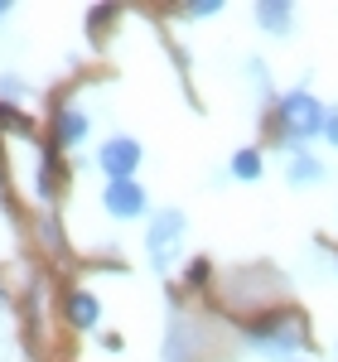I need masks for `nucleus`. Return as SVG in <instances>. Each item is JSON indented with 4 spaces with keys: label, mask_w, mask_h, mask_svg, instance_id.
I'll return each mask as SVG.
<instances>
[{
    "label": "nucleus",
    "mask_w": 338,
    "mask_h": 362,
    "mask_svg": "<svg viewBox=\"0 0 338 362\" xmlns=\"http://www.w3.org/2000/svg\"><path fill=\"white\" fill-rule=\"evenodd\" d=\"M184 232L189 218L179 208H155L150 223H145V256H150V271H174L179 266V251H184Z\"/></svg>",
    "instance_id": "1"
},
{
    "label": "nucleus",
    "mask_w": 338,
    "mask_h": 362,
    "mask_svg": "<svg viewBox=\"0 0 338 362\" xmlns=\"http://www.w3.org/2000/svg\"><path fill=\"white\" fill-rule=\"evenodd\" d=\"M324 112H329V107H319L305 87L285 92L281 107H276V126H281L285 145H305V140H314L319 131H324Z\"/></svg>",
    "instance_id": "2"
},
{
    "label": "nucleus",
    "mask_w": 338,
    "mask_h": 362,
    "mask_svg": "<svg viewBox=\"0 0 338 362\" xmlns=\"http://www.w3.org/2000/svg\"><path fill=\"white\" fill-rule=\"evenodd\" d=\"M247 343H252L256 353H266V358H295V348L305 343V329H300L295 314H266L247 334Z\"/></svg>",
    "instance_id": "3"
},
{
    "label": "nucleus",
    "mask_w": 338,
    "mask_h": 362,
    "mask_svg": "<svg viewBox=\"0 0 338 362\" xmlns=\"http://www.w3.org/2000/svg\"><path fill=\"white\" fill-rule=\"evenodd\" d=\"M141 160H145V150H141V140H131V136H107L102 150H97V165L107 174V184L131 179V174L141 169Z\"/></svg>",
    "instance_id": "4"
},
{
    "label": "nucleus",
    "mask_w": 338,
    "mask_h": 362,
    "mask_svg": "<svg viewBox=\"0 0 338 362\" xmlns=\"http://www.w3.org/2000/svg\"><path fill=\"white\" fill-rule=\"evenodd\" d=\"M102 208H107L112 218H121V223L145 218V189L136 184V179H116V184L102 189Z\"/></svg>",
    "instance_id": "5"
},
{
    "label": "nucleus",
    "mask_w": 338,
    "mask_h": 362,
    "mask_svg": "<svg viewBox=\"0 0 338 362\" xmlns=\"http://www.w3.org/2000/svg\"><path fill=\"white\" fill-rule=\"evenodd\" d=\"M87 126H92V121H87L83 102H63V107L54 112V140H58V150H78V145L87 140Z\"/></svg>",
    "instance_id": "6"
},
{
    "label": "nucleus",
    "mask_w": 338,
    "mask_h": 362,
    "mask_svg": "<svg viewBox=\"0 0 338 362\" xmlns=\"http://www.w3.org/2000/svg\"><path fill=\"white\" fill-rule=\"evenodd\" d=\"M198 324L194 319H184V314H174V324H169V338H165V362H194L198 358Z\"/></svg>",
    "instance_id": "7"
},
{
    "label": "nucleus",
    "mask_w": 338,
    "mask_h": 362,
    "mask_svg": "<svg viewBox=\"0 0 338 362\" xmlns=\"http://www.w3.org/2000/svg\"><path fill=\"white\" fill-rule=\"evenodd\" d=\"M256 25L266 29L271 39H285L290 25H295V5H285V0H261V5H256Z\"/></svg>",
    "instance_id": "8"
},
{
    "label": "nucleus",
    "mask_w": 338,
    "mask_h": 362,
    "mask_svg": "<svg viewBox=\"0 0 338 362\" xmlns=\"http://www.w3.org/2000/svg\"><path fill=\"white\" fill-rule=\"evenodd\" d=\"M285 179H290V189H310V184H324V165L305 155V150H295L290 155V165H285Z\"/></svg>",
    "instance_id": "9"
},
{
    "label": "nucleus",
    "mask_w": 338,
    "mask_h": 362,
    "mask_svg": "<svg viewBox=\"0 0 338 362\" xmlns=\"http://www.w3.org/2000/svg\"><path fill=\"white\" fill-rule=\"evenodd\" d=\"M63 314H68V324H73V329H92V324L102 319V305H97V295L73 290V295H68V305H63Z\"/></svg>",
    "instance_id": "10"
},
{
    "label": "nucleus",
    "mask_w": 338,
    "mask_h": 362,
    "mask_svg": "<svg viewBox=\"0 0 338 362\" xmlns=\"http://www.w3.org/2000/svg\"><path fill=\"white\" fill-rule=\"evenodd\" d=\"M232 174L247 179V184L261 179V150H237V155H232Z\"/></svg>",
    "instance_id": "11"
},
{
    "label": "nucleus",
    "mask_w": 338,
    "mask_h": 362,
    "mask_svg": "<svg viewBox=\"0 0 338 362\" xmlns=\"http://www.w3.org/2000/svg\"><path fill=\"white\" fill-rule=\"evenodd\" d=\"M0 92H5V97H29L34 87H29L25 78H15V73H0Z\"/></svg>",
    "instance_id": "12"
},
{
    "label": "nucleus",
    "mask_w": 338,
    "mask_h": 362,
    "mask_svg": "<svg viewBox=\"0 0 338 362\" xmlns=\"http://www.w3.org/2000/svg\"><path fill=\"white\" fill-rule=\"evenodd\" d=\"M247 73H252V87H256V92H271V73H266V63H261V58H252V63H247Z\"/></svg>",
    "instance_id": "13"
},
{
    "label": "nucleus",
    "mask_w": 338,
    "mask_h": 362,
    "mask_svg": "<svg viewBox=\"0 0 338 362\" xmlns=\"http://www.w3.org/2000/svg\"><path fill=\"white\" fill-rule=\"evenodd\" d=\"M218 10H223L218 0H198V5H184V15H189V20H213Z\"/></svg>",
    "instance_id": "14"
},
{
    "label": "nucleus",
    "mask_w": 338,
    "mask_h": 362,
    "mask_svg": "<svg viewBox=\"0 0 338 362\" xmlns=\"http://www.w3.org/2000/svg\"><path fill=\"white\" fill-rule=\"evenodd\" d=\"M319 136H324V140L338 150V112H324V131H319Z\"/></svg>",
    "instance_id": "15"
},
{
    "label": "nucleus",
    "mask_w": 338,
    "mask_h": 362,
    "mask_svg": "<svg viewBox=\"0 0 338 362\" xmlns=\"http://www.w3.org/2000/svg\"><path fill=\"white\" fill-rule=\"evenodd\" d=\"M102 348H107V353H121V348H126V338H121V334H107V338H102Z\"/></svg>",
    "instance_id": "16"
},
{
    "label": "nucleus",
    "mask_w": 338,
    "mask_h": 362,
    "mask_svg": "<svg viewBox=\"0 0 338 362\" xmlns=\"http://www.w3.org/2000/svg\"><path fill=\"white\" fill-rule=\"evenodd\" d=\"M189 280H194V285H203V280H208V261H194V271H189Z\"/></svg>",
    "instance_id": "17"
},
{
    "label": "nucleus",
    "mask_w": 338,
    "mask_h": 362,
    "mask_svg": "<svg viewBox=\"0 0 338 362\" xmlns=\"http://www.w3.org/2000/svg\"><path fill=\"white\" fill-rule=\"evenodd\" d=\"M0 20H10V5H5V0H0Z\"/></svg>",
    "instance_id": "18"
}]
</instances>
